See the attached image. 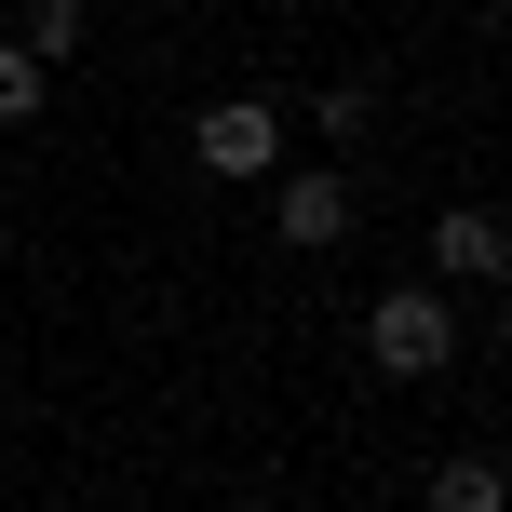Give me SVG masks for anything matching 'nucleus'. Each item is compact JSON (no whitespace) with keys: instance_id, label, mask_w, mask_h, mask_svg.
Returning a JSON list of instances; mask_svg holds the SVG:
<instances>
[{"instance_id":"1","label":"nucleus","mask_w":512,"mask_h":512,"mask_svg":"<svg viewBox=\"0 0 512 512\" xmlns=\"http://www.w3.org/2000/svg\"><path fill=\"white\" fill-rule=\"evenodd\" d=\"M364 351H378V378H445V351H459V310H445L432 283H391V297L364 310Z\"/></svg>"},{"instance_id":"2","label":"nucleus","mask_w":512,"mask_h":512,"mask_svg":"<svg viewBox=\"0 0 512 512\" xmlns=\"http://www.w3.org/2000/svg\"><path fill=\"white\" fill-rule=\"evenodd\" d=\"M189 149H203V176H270V162H283V122H270L256 95H216Z\"/></svg>"},{"instance_id":"3","label":"nucleus","mask_w":512,"mask_h":512,"mask_svg":"<svg viewBox=\"0 0 512 512\" xmlns=\"http://www.w3.org/2000/svg\"><path fill=\"white\" fill-rule=\"evenodd\" d=\"M270 230L297 243V256H324L337 230H351V189H337L324 162H310V176H283V189H270Z\"/></svg>"},{"instance_id":"4","label":"nucleus","mask_w":512,"mask_h":512,"mask_svg":"<svg viewBox=\"0 0 512 512\" xmlns=\"http://www.w3.org/2000/svg\"><path fill=\"white\" fill-rule=\"evenodd\" d=\"M432 270H445V283H499V270H512V230H499L486 203H459V216L432 230Z\"/></svg>"},{"instance_id":"5","label":"nucleus","mask_w":512,"mask_h":512,"mask_svg":"<svg viewBox=\"0 0 512 512\" xmlns=\"http://www.w3.org/2000/svg\"><path fill=\"white\" fill-rule=\"evenodd\" d=\"M41 95H54V68L27 41H0V122H41Z\"/></svg>"},{"instance_id":"6","label":"nucleus","mask_w":512,"mask_h":512,"mask_svg":"<svg viewBox=\"0 0 512 512\" xmlns=\"http://www.w3.org/2000/svg\"><path fill=\"white\" fill-rule=\"evenodd\" d=\"M432 512H499V459H445L432 472Z\"/></svg>"},{"instance_id":"7","label":"nucleus","mask_w":512,"mask_h":512,"mask_svg":"<svg viewBox=\"0 0 512 512\" xmlns=\"http://www.w3.org/2000/svg\"><path fill=\"white\" fill-rule=\"evenodd\" d=\"M27 54L68 68V54H81V0H27Z\"/></svg>"}]
</instances>
